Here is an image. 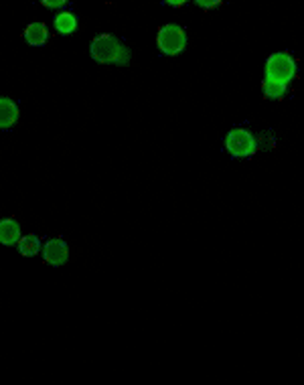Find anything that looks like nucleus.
<instances>
[{
	"label": "nucleus",
	"mask_w": 304,
	"mask_h": 385,
	"mask_svg": "<svg viewBox=\"0 0 304 385\" xmlns=\"http://www.w3.org/2000/svg\"><path fill=\"white\" fill-rule=\"evenodd\" d=\"M91 59L104 65H128L132 59L130 49L114 35H100L91 41Z\"/></svg>",
	"instance_id": "nucleus-1"
},
{
	"label": "nucleus",
	"mask_w": 304,
	"mask_h": 385,
	"mask_svg": "<svg viewBox=\"0 0 304 385\" xmlns=\"http://www.w3.org/2000/svg\"><path fill=\"white\" fill-rule=\"evenodd\" d=\"M156 45L165 55H179L187 47V31L177 23L165 25L156 35Z\"/></svg>",
	"instance_id": "nucleus-2"
},
{
	"label": "nucleus",
	"mask_w": 304,
	"mask_h": 385,
	"mask_svg": "<svg viewBox=\"0 0 304 385\" xmlns=\"http://www.w3.org/2000/svg\"><path fill=\"white\" fill-rule=\"evenodd\" d=\"M226 148L233 158H247L258 150V138L245 128H233L226 138Z\"/></svg>",
	"instance_id": "nucleus-3"
},
{
	"label": "nucleus",
	"mask_w": 304,
	"mask_h": 385,
	"mask_svg": "<svg viewBox=\"0 0 304 385\" xmlns=\"http://www.w3.org/2000/svg\"><path fill=\"white\" fill-rule=\"evenodd\" d=\"M294 76H296V61L290 53H274L266 61V77L268 79L288 85Z\"/></svg>",
	"instance_id": "nucleus-4"
},
{
	"label": "nucleus",
	"mask_w": 304,
	"mask_h": 385,
	"mask_svg": "<svg viewBox=\"0 0 304 385\" xmlns=\"http://www.w3.org/2000/svg\"><path fill=\"white\" fill-rule=\"evenodd\" d=\"M43 256L51 266H63L69 260V247L63 239H49L43 247Z\"/></svg>",
	"instance_id": "nucleus-5"
},
{
	"label": "nucleus",
	"mask_w": 304,
	"mask_h": 385,
	"mask_svg": "<svg viewBox=\"0 0 304 385\" xmlns=\"http://www.w3.org/2000/svg\"><path fill=\"white\" fill-rule=\"evenodd\" d=\"M18 106L11 97H2L0 95V130H11L18 122Z\"/></svg>",
	"instance_id": "nucleus-6"
},
{
	"label": "nucleus",
	"mask_w": 304,
	"mask_h": 385,
	"mask_svg": "<svg viewBox=\"0 0 304 385\" xmlns=\"http://www.w3.org/2000/svg\"><path fill=\"white\" fill-rule=\"evenodd\" d=\"M21 239V225L15 219H2L0 221V244L2 246H16Z\"/></svg>",
	"instance_id": "nucleus-7"
},
{
	"label": "nucleus",
	"mask_w": 304,
	"mask_h": 385,
	"mask_svg": "<svg viewBox=\"0 0 304 385\" xmlns=\"http://www.w3.org/2000/svg\"><path fill=\"white\" fill-rule=\"evenodd\" d=\"M25 41L33 47H43L49 41V29L43 23H30L25 29Z\"/></svg>",
	"instance_id": "nucleus-8"
},
{
	"label": "nucleus",
	"mask_w": 304,
	"mask_h": 385,
	"mask_svg": "<svg viewBox=\"0 0 304 385\" xmlns=\"http://www.w3.org/2000/svg\"><path fill=\"white\" fill-rule=\"evenodd\" d=\"M53 25H55V31L63 35V37H67V35H74L77 31V27H79V23H77V16L74 13H69V11H63L59 15L53 18Z\"/></svg>",
	"instance_id": "nucleus-9"
},
{
	"label": "nucleus",
	"mask_w": 304,
	"mask_h": 385,
	"mask_svg": "<svg viewBox=\"0 0 304 385\" xmlns=\"http://www.w3.org/2000/svg\"><path fill=\"white\" fill-rule=\"evenodd\" d=\"M16 246H18V251H21L23 256L33 258V256H37V254H39V249H41V239H39L35 233L21 235V239L16 242Z\"/></svg>",
	"instance_id": "nucleus-10"
},
{
	"label": "nucleus",
	"mask_w": 304,
	"mask_h": 385,
	"mask_svg": "<svg viewBox=\"0 0 304 385\" xmlns=\"http://www.w3.org/2000/svg\"><path fill=\"white\" fill-rule=\"evenodd\" d=\"M262 90H264V95L268 100H282L286 92H288V85L286 83H280V81H274V79H268L264 77V83H262Z\"/></svg>",
	"instance_id": "nucleus-11"
},
{
	"label": "nucleus",
	"mask_w": 304,
	"mask_h": 385,
	"mask_svg": "<svg viewBox=\"0 0 304 385\" xmlns=\"http://www.w3.org/2000/svg\"><path fill=\"white\" fill-rule=\"evenodd\" d=\"M67 2H69V0H41V4L47 6V8H51V11H59V8H63Z\"/></svg>",
	"instance_id": "nucleus-12"
},
{
	"label": "nucleus",
	"mask_w": 304,
	"mask_h": 385,
	"mask_svg": "<svg viewBox=\"0 0 304 385\" xmlns=\"http://www.w3.org/2000/svg\"><path fill=\"white\" fill-rule=\"evenodd\" d=\"M223 0H195V4L201 8H215L217 4H221Z\"/></svg>",
	"instance_id": "nucleus-13"
},
{
	"label": "nucleus",
	"mask_w": 304,
	"mask_h": 385,
	"mask_svg": "<svg viewBox=\"0 0 304 385\" xmlns=\"http://www.w3.org/2000/svg\"><path fill=\"white\" fill-rule=\"evenodd\" d=\"M168 6H173V8H179V6H185L189 0H165Z\"/></svg>",
	"instance_id": "nucleus-14"
}]
</instances>
